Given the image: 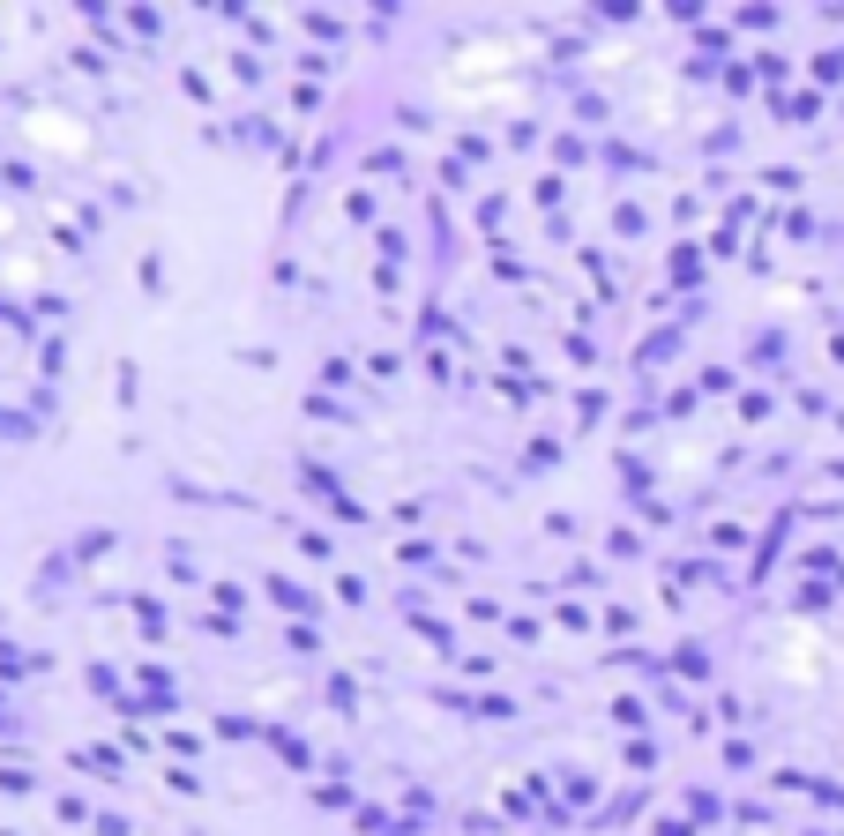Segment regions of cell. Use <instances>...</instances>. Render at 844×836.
<instances>
[{"label":"cell","instance_id":"obj_2","mask_svg":"<svg viewBox=\"0 0 844 836\" xmlns=\"http://www.w3.org/2000/svg\"><path fill=\"white\" fill-rule=\"evenodd\" d=\"M82 560H97V553H113V531H82V546H75Z\"/></svg>","mask_w":844,"mask_h":836},{"label":"cell","instance_id":"obj_1","mask_svg":"<svg viewBox=\"0 0 844 836\" xmlns=\"http://www.w3.org/2000/svg\"><path fill=\"white\" fill-rule=\"evenodd\" d=\"M262 590L277 598V613H314V590H307V582H284V575H269Z\"/></svg>","mask_w":844,"mask_h":836}]
</instances>
